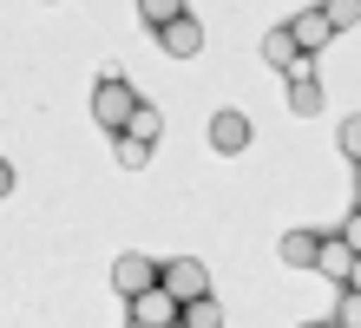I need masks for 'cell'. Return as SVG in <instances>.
Here are the masks:
<instances>
[{
    "label": "cell",
    "instance_id": "obj_1",
    "mask_svg": "<svg viewBox=\"0 0 361 328\" xmlns=\"http://www.w3.org/2000/svg\"><path fill=\"white\" fill-rule=\"evenodd\" d=\"M138 105H145V99H138L118 73H99V85H92V119H99V131H112V138H118V131L132 125Z\"/></svg>",
    "mask_w": 361,
    "mask_h": 328
},
{
    "label": "cell",
    "instance_id": "obj_2",
    "mask_svg": "<svg viewBox=\"0 0 361 328\" xmlns=\"http://www.w3.org/2000/svg\"><path fill=\"white\" fill-rule=\"evenodd\" d=\"M132 322H145V328H184V302L158 282V289L132 296Z\"/></svg>",
    "mask_w": 361,
    "mask_h": 328
},
{
    "label": "cell",
    "instance_id": "obj_3",
    "mask_svg": "<svg viewBox=\"0 0 361 328\" xmlns=\"http://www.w3.org/2000/svg\"><path fill=\"white\" fill-rule=\"evenodd\" d=\"M158 282H164V289H171L178 302H197V296H210V269H204L197 256H178V262H164V269H158Z\"/></svg>",
    "mask_w": 361,
    "mask_h": 328
},
{
    "label": "cell",
    "instance_id": "obj_4",
    "mask_svg": "<svg viewBox=\"0 0 361 328\" xmlns=\"http://www.w3.org/2000/svg\"><path fill=\"white\" fill-rule=\"evenodd\" d=\"M158 269H164V262L138 256V250H125V256L112 262V282H118V296L132 302V296H145V289H158Z\"/></svg>",
    "mask_w": 361,
    "mask_h": 328
},
{
    "label": "cell",
    "instance_id": "obj_5",
    "mask_svg": "<svg viewBox=\"0 0 361 328\" xmlns=\"http://www.w3.org/2000/svg\"><path fill=\"white\" fill-rule=\"evenodd\" d=\"M210 145H217L224 158L250 151V112H217V119H210Z\"/></svg>",
    "mask_w": 361,
    "mask_h": 328
},
{
    "label": "cell",
    "instance_id": "obj_6",
    "mask_svg": "<svg viewBox=\"0 0 361 328\" xmlns=\"http://www.w3.org/2000/svg\"><path fill=\"white\" fill-rule=\"evenodd\" d=\"M263 59H269V66H283L289 79H295V73H309V53L295 47V33H289V27H276V33H263Z\"/></svg>",
    "mask_w": 361,
    "mask_h": 328
},
{
    "label": "cell",
    "instance_id": "obj_7",
    "mask_svg": "<svg viewBox=\"0 0 361 328\" xmlns=\"http://www.w3.org/2000/svg\"><path fill=\"white\" fill-rule=\"evenodd\" d=\"M289 33H295V47H302L309 59H315V53H322L329 40H335V27H329V13H322V7H309V13H295V20H289Z\"/></svg>",
    "mask_w": 361,
    "mask_h": 328
},
{
    "label": "cell",
    "instance_id": "obj_8",
    "mask_svg": "<svg viewBox=\"0 0 361 328\" xmlns=\"http://www.w3.org/2000/svg\"><path fill=\"white\" fill-rule=\"evenodd\" d=\"M158 40H164V53H171V59H197V53H204V27H197L190 13H184V20H171Z\"/></svg>",
    "mask_w": 361,
    "mask_h": 328
},
{
    "label": "cell",
    "instance_id": "obj_9",
    "mask_svg": "<svg viewBox=\"0 0 361 328\" xmlns=\"http://www.w3.org/2000/svg\"><path fill=\"white\" fill-rule=\"evenodd\" d=\"M289 112L295 119H315V112H322V85H315V73H295L289 79Z\"/></svg>",
    "mask_w": 361,
    "mask_h": 328
},
{
    "label": "cell",
    "instance_id": "obj_10",
    "mask_svg": "<svg viewBox=\"0 0 361 328\" xmlns=\"http://www.w3.org/2000/svg\"><path fill=\"white\" fill-rule=\"evenodd\" d=\"M315 250H322L315 230H289L283 236V262H289V269H315Z\"/></svg>",
    "mask_w": 361,
    "mask_h": 328
},
{
    "label": "cell",
    "instance_id": "obj_11",
    "mask_svg": "<svg viewBox=\"0 0 361 328\" xmlns=\"http://www.w3.org/2000/svg\"><path fill=\"white\" fill-rule=\"evenodd\" d=\"M348 262H355V250L342 243V236H322V250H315V269L335 276V282H348Z\"/></svg>",
    "mask_w": 361,
    "mask_h": 328
},
{
    "label": "cell",
    "instance_id": "obj_12",
    "mask_svg": "<svg viewBox=\"0 0 361 328\" xmlns=\"http://www.w3.org/2000/svg\"><path fill=\"white\" fill-rule=\"evenodd\" d=\"M138 20H145L152 33H164L171 20H184V0H138Z\"/></svg>",
    "mask_w": 361,
    "mask_h": 328
},
{
    "label": "cell",
    "instance_id": "obj_13",
    "mask_svg": "<svg viewBox=\"0 0 361 328\" xmlns=\"http://www.w3.org/2000/svg\"><path fill=\"white\" fill-rule=\"evenodd\" d=\"M158 131H164V112H158V105H138V112H132V125H125V138L158 145Z\"/></svg>",
    "mask_w": 361,
    "mask_h": 328
},
{
    "label": "cell",
    "instance_id": "obj_14",
    "mask_svg": "<svg viewBox=\"0 0 361 328\" xmlns=\"http://www.w3.org/2000/svg\"><path fill=\"white\" fill-rule=\"evenodd\" d=\"M184 328H224L217 296H197V302H184Z\"/></svg>",
    "mask_w": 361,
    "mask_h": 328
},
{
    "label": "cell",
    "instance_id": "obj_15",
    "mask_svg": "<svg viewBox=\"0 0 361 328\" xmlns=\"http://www.w3.org/2000/svg\"><path fill=\"white\" fill-rule=\"evenodd\" d=\"M322 13H329L335 33H342V27H361V0H322Z\"/></svg>",
    "mask_w": 361,
    "mask_h": 328
},
{
    "label": "cell",
    "instance_id": "obj_16",
    "mask_svg": "<svg viewBox=\"0 0 361 328\" xmlns=\"http://www.w3.org/2000/svg\"><path fill=\"white\" fill-rule=\"evenodd\" d=\"M118 164L125 171H145V164H152V145H138V138H125V131H118Z\"/></svg>",
    "mask_w": 361,
    "mask_h": 328
},
{
    "label": "cell",
    "instance_id": "obj_17",
    "mask_svg": "<svg viewBox=\"0 0 361 328\" xmlns=\"http://www.w3.org/2000/svg\"><path fill=\"white\" fill-rule=\"evenodd\" d=\"M335 328H361V289H342V302H335Z\"/></svg>",
    "mask_w": 361,
    "mask_h": 328
},
{
    "label": "cell",
    "instance_id": "obj_18",
    "mask_svg": "<svg viewBox=\"0 0 361 328\" xmlns=\"http://www.w3.org/2000/svg\"><path fill=\"white\" fill-rule=\"evenodd\" d=\"M342 158H348V164H361V119H348V125H342Z\"/></svg>",
    "mask_w": 361,
    "mask_h": 328
},
{
    "label": "cell",
    "instance_id": "obj_19",
    "mask_svg": "<svg viewBox=\"0 0 361 328\" xmlns=\"http://www.w3.org/2000/svg\"><path fill=\"white\" fill-rule=\"evenodd\" d=\"M342 243H348V250L361 256V210H355V217H348V224H342Z\"/></svg>",
    "mask_w": 361,
    "mask_h": 328
},
{
    "label": "cell",
    "instance_id": "obj_20",
    "mask_svg": "<svg viewBox=\"0 0 361 328\" xmlns=\"http://www.w3.org/2000/svg\"><path fill=\"white\" fill-rule=\"evenodd\" d=\"M7 190H13V164L0 158V197H7Z\"/></svg>",
    "mask_w": 361,
    "mask_h": 328
},
{
    "label": "cell",
    "instance_id": "obj_21",
    "mask_svg": "<svg viewBox=\"0 0 361 328\" xmlns=\"http://www.w3.org/2000/svg\"><path fill=\"white\" fill-rule=\"evenodd\" d=\"M342 289H361V256L348 262V282H342Z\"/></svg>",
    "mask_w": 361,
    "mask_h": 328
},
{
    "label": "cell",
    "instance_id": "obj_22",
    "mask_svg": "<svg viewBox=\"0 0 361 328\" xmlns=\"http://www.w3.org/2000/svg\"><path fill=\"white\" fill-rule=\"evenodd\" d=\"M355 210H361V164H355Z\"/></svg>",
    "mask_w": 361,
    "mask_h": 328
},
{
    "label": "cell",
    "instance_id": "obj_23",
    "mask_svg": "<svg viewBox=\"0 0 361 328\" xmlns=\"http://www.w3.org/2000/svg\"><path fill=\"white\" fill-rule=\"evenodd\" d=\"M295 328H329V322H295Z\"/></svg>",
    "mask_w": 361,
    "mask_h": 328
},
{
    "label": "cell",
    "instance_id": "obj_24",
    "mask_svg": "<svg viewBox=\"0 0 361 328\" xmlns=\"http://www.w3.org/2000/svg\"><path fill=\"white\" fill-rule=\"evenodd\" d=\"M125 328H145V322H125Z\"/></svg>",
    "mask_w": 361,
    "mask_h": 328
}]
</instances>
